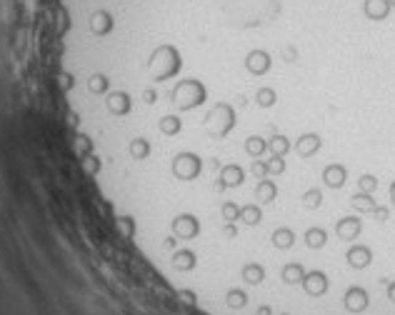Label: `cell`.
Here are the masks:
<instances>
[{
	"instance_id": "6da1fadb",
	"label": "cell",
	"mask_w": 395,
	"mask_h": 315,
	"mask_svg": "<svg viewBox=\"0 0 395 315\" xmlns=\"http://www.w3.org/2000/svg\"><path fill=\"white\" fill-rule=\"evenodd\" d=\"M243 68L253 78H265V75L273 70V55H270L265 48H253V50L245 52Z\"/></svg>"
},
{
	"instance_id": "7a4b0ae2",
	"label": "cell",
	"mask_w": 395,
	"mask_h": 315,
	"mask_svg": "<svg viewBox=\"0 0 395 315\" xmlns=\"http://www.w3.org/2000/svg\"><path fill=\"white\" fill-rule=\"evenodd\" d=\"M390 10H393V6H390L388 0H363V15L368 20H373V23L388 20Z\"/></svg>"
},
{
	"instance_id": "3957f363",
	"label": "cell",
	"mask_w": 395,
	"mask_h": 315,
	"mask_svg": "<svg viewBox=\"0 0 395 315\" xmlns=\"http://www.w3.org/2000/svg\"><path fill=\"white\" fill-rule=\"evenodd\" d=\"M388 3H390V6H393V8H395V0H388Z\"/></svg>"
}]
</instances>
